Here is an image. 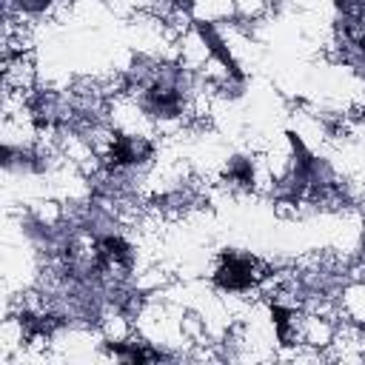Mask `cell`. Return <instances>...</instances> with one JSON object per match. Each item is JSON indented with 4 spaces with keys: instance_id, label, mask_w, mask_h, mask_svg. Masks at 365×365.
<instances>
[{
    "instance_id": "cell-1",
    "label": "cell",
    "mask_w": 365,
    "mask_h": 365,
    "mask_svg": "<svg viewBox=\"0 0 365 365\" xmlns=\"http://www.w3.org/2000/svg\"><path fill=\"white\" fill-rule=\"evenodd\" d=\"M217 282L225 285V288H248L254 282V262L242 259V257H234V254H225L222 268L217 274Z\"/></svg>"
}]
</instances>
